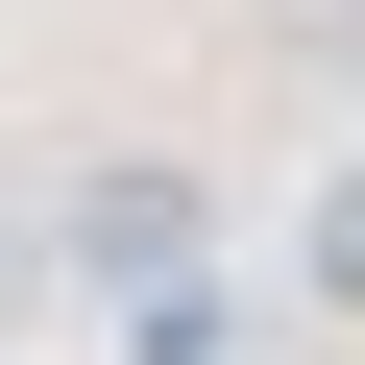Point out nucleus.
Masks as SVG:
<instances>
[{"mask_svg": "<svg viewBox=\"0 0 365 365\" xmlns=\"http://www.w3.org/2000/svg\"><path fill=\"white\" fill-rule=\"evenodd\" d=\"M268 49H317V73H365V0H268Z\"/></svg>", "mask_w": 365, "mask_h": 365, "instance_id": "20e7f679", "label": "nucleus"}, {"mask_svg": "<svg viewBox=\"0 0 365 365\" xmlns=\"http://www.w3.org/2000/svg\"><path fill=\"white\" fill-rule=\"evenodd\" d=\"M49 244H73L98 292H146V268H220V195H195V170H170V146H98Z\"/></svg>", "mask_w": 365, "mask_h": 365, "instance_id": "f257e3e1", "label": "nucleus"}, {"mask_svg": "<svg viewBox=\"0 0 365 365\" xmlns=\"http://www.w3.org/2000/svg\"><path fill=\"white\" fill-rule=\"evenodd\" d=\"M0 317H25V220H0Z\"/></svg>", "mask_w": 365, "mask_h": 365, "instance_id": "39448f33", "label": "nucleus"}, {"mask_svg": "<svg viewBox=\"0 0 365 365\" xmlns=\"http://www.w3.org/2000/svg\"><path fill=\"white\" fill-rule=\"evenodd\" d=\"M122 365H244V268H146L122 292Z\"/></svg>", "mask_w": 365, "mask_h": 365, "instance_id": "f03ea898", "label": "nucleus"}, {"mask_svg": "<svg viewBox=\"0 0 365 365\" xmlns=\"http://www.w3.org/2000/svg\"><path fill=\"white\" fill-rule=\"evenodd\" d=\"M292 268H317V317H341V341H365V146H341V170H317V244H292Z\"/></svg>", "mask_w": 365, "mask_h": 365, "instance_id": "7ed1b4c3", "label": "nucleus"}]
</instances>
